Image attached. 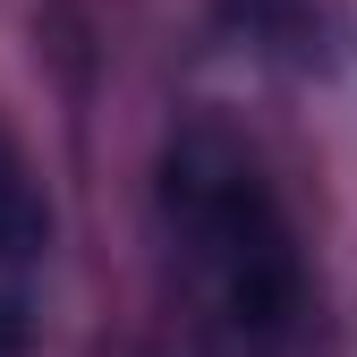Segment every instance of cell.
<instances>
[{
	"label": "cell",
	"mask_w": 357,
	"mask_h": 357,
	"mask_svg": "<svg viewBox=\"0 0 357 357\" xmlns=\"http://www.w3.org/2000/svg\"><path fill=\"white\" fill-rule=\"evenodd\" d=\"M153 204L170 281L188 289V357H298L315 281L264 153L230 119H178Z\"/></svg>",
	"instance_id": "6da1fadb"
},
{
	"label": "cell",
	"mask_w": 357,
	"mask_h": 357,
	"mask_svg": "<svg viewBox=\"0 0 357 357\" xmlns=\"http://www.w3.org/2000/svg\"><path fill=\"white\" fill-rule=\"evenodd\" d=\"M221 17L273 60H324L332 43V0H221Z\"/></svg>",
	"instance_id": "7a4b0ae2"
},
{
	"label": "cell",
	"mask_w": 357,
	"mask_h": 357,
	"mask_svg": "<svg viewBox=\"0 0 357 357\" xmlns=\"http://www.w3.org/2000/svg\"><path fill=\"white\" fill-rule=\"evenodd\" d=\"M43 247H52V196H43L26 145L0 119V264H34Z\"/></svg>",
	"instance_id": "3957f363"
},
{
	"label": "cell",
	"mask_w": 357,
	"mask_h": 357,
	"mask_svg": "<svg viewBox=\"0 0 357 357\" xmlns=\"http://www.w3.org/2000/svg\"><path fill=\"white\" fill-rule=\"evenodd\" d=\"M26 349H34V315L17 289H0V357H26Z\"/></svg>",
	"instance_id": "277c9868"
}]
</instances>
